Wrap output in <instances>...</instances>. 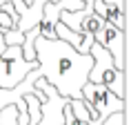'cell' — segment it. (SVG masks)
Returning <instances> with one entry per match:
<instances>
[{
	"label": "cell",
	"instance_id": "9",
	"mask_svg": "<svg viewBox=\"0 0 131 125\" xmlns=\"http://www.w3.org/2000/svg\"><path fill=\"white\" fill-rule=\"evenodd\" d=\"M56 38H60V40H64V42H69L71 47H80V42H82V34H78V31H73V29H69L67 25L62 20H58L56 22Z\"/></svg>",
	"mask_w": 131,
	"mask_h": 125
},
{
	"label": "cell",
	"instance_id": "10",
	"mask_svg": "<svg viewBox=\"0 0 131 125\" xmlns=\"http://www.w3.org/2000/svg\"><path fill=\"white\" fill-rule=\"evenodd\" d=\"M69 107H71V112H73V116L78 121H82L87 125L91 123V114H89V110H87V105H84L82 98H69Z\"/></svg>",
	"mask_w": 131,
	"mask_h": 125
},
{
	"label": "cell",
	"instance_id": "11",
	"mask_svg": "<svg viewBox=\"0 0 131 125\" xmlns=\"http://www.w3.org/2000/svg\"><path fill=\"white\" fill-rule=\"evenodd\" d=\"M107 87H109L118 98H124V69H118L116 76H113V81H111Z\"/></svg>",
	"mask_w": 131,
	"mask_h": 125
},
{
	"label": "cell",
	"instance_id": "13",
	"mask_svg": "<svg viewBox=\"0 0 131 125\" xmlns=\"http://www.w3.org/2000/svg\"><path fill=\"white\" fill-rule=\"evenodd\" d=\"M102 125H124V110L122 112H113L102 121Z\"/></svg>",
	"mask_w": 131,
	"mask_h": 125
},
{
	"label": "cell",
	"instance_id": "15",
	"mask_svg": "<svg viewBox=\"0 0 131 125\" xmlns=\"http://www.w3.org/2000/svg\"><path fill=\"white\" fill-rule=\"evenodd\" d=\"M5 49H7V42H5V36H2V31H0V58H2V54H5Z\"/></svg>",
	"mask_w": 131,
	"mask_h": 125
},
{
	"label": "cell",
	"instance_id": "5",
	"mask_svg": "<svg viewBox=\"0 0 131 125\" xmlns=\"http://www.w3.org/2000/svg\"><path fill=\"white\" fill-rule=\"evenodd\" d=\"M91 58H93V65L89 69V81L91 83H102V85H109L116 76V65H113V58L107 49L100 45V42H91V49H89Z\"/></svg>",
	"mask_w": 131,
	"mask_h": 125
},
{
	"label": "cell",
	"instance_id": "14",
	"mask_svg": "<svg viewBox=\"0 0 131 125\" xmlns=\"http://www.w3.org/2000/svg\"><path fill=\"white\" fill-rule=\"evenodd\" d=\"M91 42H93V36H84V34H82V42H80L78 51H80V54H89V49H91Z\"/></svg>",
	"mask_w": 131,
	"mask_h": 125
},
{
	"label": "cell",
	"instance_id": "12",
	"mask_svg": "<svg viewBox=\"0 0 131 125\" xmlns=\"http://www.w3.org/2000/svg\"><path fill=\"white\" fill-rule=\"evenodd\" d=\"M0 11H5V14L9 16V18H11V20L16 22V25H18V20H20V14H18V11H16V7H14V2H2V5H0Z\"/></svg>",
	"mask_w": 131,
	"mask_h": 125
},
{
	"label": "cell",
	"instance_id": "3",
	"mask_svg": "<svg viewBox=\"0 0 131 125\" xmlns=\"http://www.w3.org/2000/svg\"><path fill=\"white\" fill-rule=\"evenodd\" d=\"M36 67H38V60H25L22 45H7L5 54L0 58V87L2 90L16 87Z\"/></svg>",
	"mask_w": 131,
	"mask_h": 125
},
{
	"label": "cell",
	"instance_id": "1",
	"mask_svg": "<svg viewBox=\"0 0 131 125\" xmlns=\"http://www.w3.org/2000/svg\"><path fill=\"white\" fill-rule=\"evenodd\" d=\"M34 49L42 78L53 85L60 96L82 98V85L89 81V69L93 65L91 54H80L69 42L42 38L40 34L34 40Z\"/></svg>",
	"mask_w": 131,
	"mask_h": 125
},
{
	"label": "cell",
	"instance_id": "17",
	"mask_svg": "<svg viewBox=\"0 0 131 125\" xmlns=\"http://www.w3.org/2000/svg\"><path fill=\"white\" fill-rule=\"evenodd\" d=\"M0 31H5V27H2V25H0Z\"/></svg>",
	"mask_w": 131,
	"mask_h": 125
},
{
	"label": "cell",
	"instance_id": "2",
	"mask_svg": "<svg viewBox=\"0 0 131 125\" xmlns=\"http://www.w3.org/2000/svg\"><path fill=\"white\" fill-rule=\"evenodd\" d=\"M82 101L91 114L89 125H102V121L113 112L124 110V98H118L113 92L102 83H87L82 85Z\"/></svg>",
	"mask_w": 131,
	"mask_h": 125
},
{
	"label": "cell",
	"instance_id": "4",
	"mask_svg": "<svg viewBox=\"0 0 131 125\" xmlns=\"http://www.w3.org/2000/svg\"><path fill=\"white\" fill-rule=\"evenodd\" d=\"M93 40L100 42V45L111 54L116 69H124V29L116 27V25H111V22H104L102 29L96 34Z\"/></svg>",
	"mask_w": 131,
	"mask_h": 125
},
{
	"label": "cell",
	"instance_id": "7",
	"mask_svg": "<svg viewBox=\"0 0 131 125\" xmlns=\"http://www.w3.org/2000/svg\"><path fill=\"white\" fill-rule=\"evenodd\" d=\"M91 5H93V11L102 16L107 22L124 29V7H118L116 2H107V0H93Z\"/></svg>",
	"mask_w": 131,
	"mask_h": 125
},
{
	"label": "cell",
	"instance_id": "6",
	"mask_svg": "<svg viewBox=\"0 0 131 125\" xmlns=\"http://www.w3.org/2000/svg\"><path fill=\"white\" fill-rule=\"evenodd\" d=\"M38 76H42V74H40V69L36 67V69H31L20 83L16 85V87H9V90H2V87H0V110L7 107V105H16V110H18V112H27L25 94H29V92H34V94H36L34 83H36V78H38Z\"/></svg>",
	"mask_w": 131,
	"mask_h": 125
},
{
	"label": "cell",
	"instance_id": "16",
	"mask_svg": "<svg viewBox=\"0 0 131 125\" xmlns=\"http://www.w3.org/2000/svg\"><path fill=\"white\" fill-rule=\"evenodd\" d=\"M84 2H93V0H84ZM107 2H116L118 7H124V0H107Z\"/></svg>",
	"mask_w": 131,
	"mask_h": 125
},
{
	"label": "cell",
	"instance_id": "8",
	"mask_svg": "<svg viewBox=\"0 0 131 125\" xmlns=\"http://www.w3.org/2000/svg\"><path fill=\"white\" fill-rule=\"evenodd\" d=\"M104 18L102 16H98L96 11H89V14L82 18V22H80V34H84V36H93L96 38V34L102 29V25H104Z\"/></svg>",
	"mask_w": 131,
	"mask_h": 125
}]
</instances>
